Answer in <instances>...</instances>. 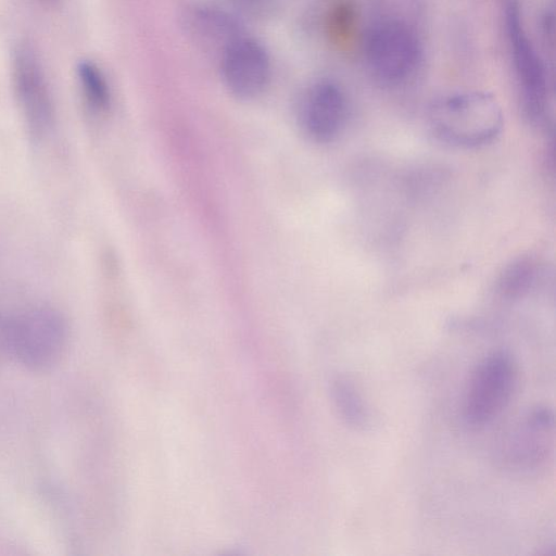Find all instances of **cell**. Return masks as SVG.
Instances as JSON below:
<instances>
[{"label": "cell", "instance_id": "1", "mask_svg": "<svg viewBox=\"0 0 556 556\" xmlns=\"http://www.w3.org/2000/svg\"><path fill=\"white\" fill-rule=\"evenodd\" d=\"M428 121L438 140L462 149L493 142L504 126L500 103L483 91L458 92L438 99L429 109Z\"/></svg>", "mask_w": 556, "mask_h": 556}, {"label": "cell", "instance_id": "2", "mask_svg": "<svg viewBox=\"0 0 556 556\" xmlns=\"http://www.w3.org/2000/svg\"><path fill=\"white\" fill-rule=\"evenodd\" d=\"M9 357L33 372H47L63 359L68 343L64 316L50 306H35L7 319Z\"/></svg>", "mask_w": 556, "mask_h": 556}, {"label": "cell", "instance_id": "3", "mask_svg": "<svg viewBox=\"0 0 556 556\" xmlns=\"http://www.w3.org/2000/svg\"><path fill=\"white\" fill-rule=\"evenodd\" d=\"M517 379V365L509 352L498 350L484 356L466 388L463 404L466 424L481 428L496 419L511 401Z\"/></svg>", "mask_w": 556, "mask_h": 556}, {"label": "cell", "instance_id": "4", "mask_svg": "<svg viewBox=\"0 0 556 556\" xmlns=\"http://www.w3.org/2000/svg\"><path fill=\"white\" fill-rule=\"evenodd\" d=\"M365 59L379 81L401 85L414 75L421 59L417 33L402 20L378 22L366 36Z\"/></svg>", "mask_w": 556, "mask_h": 556}, {"label": "cell", "instance_id": "5", "mask_svg": "<svg viewBox=\"0 0 556 556\" xmlns=\"http://www.w3.org/2000/svg\"><path fill=\"white\" fill-rule=\"evenodd\" d=\"M517 0H505V29L521 103L532 123H542L547 108V77L543 62L528 37Z\"/></svg>", "mask_w": 556, "mask_h": 556}, {"label": "cell", "instance_id": "6", "mask_svg": "<svg viewBox=\"0 0 556 556\" xmlns=\"http://www.w3.org/2000/svg\"><path fill=\"white\" fill-rule=\"evenodd\" d=\"M555 419L552 409H531L511 430L502 451L505 463L518 470H535L552 455Z\"/></svg>", "mask_w": 556, "mask_h": 556}, {"label": "cell", "instance_id": "7", "mask_svg": "<svg viewBox=\"0 0 556 556\" xmlns=\"http://www.w3.org/2000/svg\"><path fill=\"white\" fill-rule=\"evenodd\" d=\"M299 117L304 134L312 141H334L343 131L348 119L344 91L333 81L316 83L305 93Z\"/></svg>", "mask_w": 556, "mask_h": 556}, {"label": "cell", "instance_id": "8", "mask_svg": "<svg viewBox=\"0 0 556 556\" xmlns=\"http://www.w3.org/2000/svg\"><path fill=\"white\" fill-rule=\"evenodd\" d=\"M224 81L229 91L241 99L263 92L270 77V62L265 49L255 40L237 37L224 50Z\"/></svg>", "mask_w": 556, "mask_h": 556}, {"label": "cell", "instance_id": "9", "mask_svg": "<svg viewBox=\"0 0 556 556\" xmlns=\"http://www.w3.org/2000/svg\"><path fill=\"white\" fill-rule=\"evenodd\" d=\"M13 72L17 99L26 122L34 134L42 135L51 126L53 109L40 63L30 48H18Z\"/></svg>", "mask_w": 556, "mask_h": 556}, {"label": "cell", "instance_id": "10", "mask_svg": "<svg viewBox=\"0 0 556 556\" xmlns=\"http://www.w3.org/2000/svg\"><path fill=\"white\" fill-rule=\"evenodd\" d=\"M336 408L346 425L355 430L370 426L371 417L366 402L352 379L338 376L331 384Z\"/></svg>", "mask_w": 556, "mask_h": 556}, {"label": "cell", "instance_id": "11", "mask_svg": "<svg viewBox=\"0 0 556 556\" xmlns=\"http://www.w3.org/2000/svg\"><path fill=\"white\" fill-rule=\"evenodd\" d=\"M78 77L88 103L96 110H105L110 104V90L99 67L92 62H81L78 66Z\"/></svg>", "mask_w": 556, "mask_h": 556}, {"label": "cell", "instance_id": "12", "mask_svg": "<svg viewBox=\"0 0 556 556\" xmlns=\"http://www.w3.org/2000/svg\"><path fill=\"white\" fill-rule=\"evenodd\" d=\"M536 269L533 262L521 260L508 266L500 280L501 291L509 296L527 292L535 278Z\"/></svg>", "mask_w": 556, "mask_h": 556}, {"label": "cell", "instance_id": "13", "mask_svg": "<svg viewBox=\"0 0 556 556\" xmlns=\"http://www.w3.org/2000/svg\"><path fill=\"white\" fill-rule=\"evenodd\" d=\"M356 22V12L350 2L339 3L330 15V31L339 41L349 40Z\"/></svg>", "mask_w": 556, "mask_h": 556}, {"label": "cell", "instance_id": "14", "mask_svg": "<svg viewBox=\"0 0 556 556\" xmlns=\"http://www.w3.org/2000/svg\"><path fill=\"white\" fill-rule=\"evenodd\" d=\"M9 357L8 339H7V319L0 316V365Z\"/></svg>", "mask_w": 556, "mask_h": 556}, {"label": "cell", "instance_id": "15", "mask_svg": "<svg viewBox=\"0 0 556 556\" xmlns=\"http://www.w3.org/2000/svg\"><path fill=\"white\" fill-rule=\"evenodd\" d=\"M41 1H43L45 3L52 4V3L56 2L58 0H41Z\"/></svg>", "mask_w": 556, "mask_h": 556}]
</instances>
